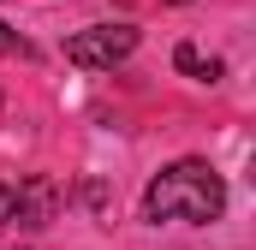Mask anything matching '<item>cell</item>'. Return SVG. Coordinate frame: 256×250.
<instances>
[{
	"label": "cell",
	"mask_w": 256,
	"mask_h": 250,
	"mask_svg": "<svg viewBox=\"0 0 256 250\" xmlns=\"http://www.w3.org/2000/svg\"><path fill=\"white\" fill-rule=\"evenodd\" d=\"M143 214L149 220H191V226H208L226 214V179L208 167V161H173L161 167L149 190H143Z\"/></svg>",
	"instance_id": "1"
},
{
	"label": "cell",
	"mask_w": 256,
	"mask_h": 250,
	"mask_svg": "<svg viewBox=\"0 0 256 250\" xmlns=\"http://www.w3.org/2000/svg\"><path fill=\"white\" fill-rule=\"evenodd\" d=\"M137 54V30L131 24H90V30H78L72 42H66V60L84 66V72H108V66H120Z\"/></svg>",
	"instance_id": "2"
},
{
	"label": "cell",
	"mask_w": 256,
	"mask_h": 250,
	"mask_svg": "<svg viewBox=\"0 0 256 250\" xmlns=\"http://www.w3.org/2000/svg\"><path fill=\"white\" fill-rule=\"evenodd\" d=\"M12 196H18V220H24V226H48V220H60V202H66V190L54 185L48 173L18 179V185H12Z\"/></svg>",
	"instance_id": "3"
},
{
	"label": "cell",
	"mask_w": 256,
	"mask_h": 250,
	"mask_svg": "<svg viewBox=\"0 0 256 250\" xmlns=\"http://www.w3.org/2000/svg\"><path fill=\"white\" fill-rule=\"evenodd\" d=\"M173 66H179L185 78H196V84H220V72H226L214 54H202L196 42H179V48H173Z\"/></svg>",
	"instance_id": "4"
},
{
	"label": "cell",
	"mask_w": 256,
	"mask_h": 250,
	"mask_svg": "<svg viewBox=\"0 0 256 250\" xmlns=\"http://www.w3.org/2000/svg\"><path fill=\"white\" fill-rule=\"evenodd\" d=\"M84 202H90L96 214H108V208H114V196H108V185H102V179H90V185H84Z\"/></svg>",
	"instance_id": "5"
},
{
	"label": "cell",
	"mask_w": 256,
	"mask_h": 250,
	"mask_svg": "<svg viewBox=\"0 0 256 250\" xmlns=\"http://www.w3.org/2000/svg\"><path fill=\"white\" fill-rule=\"evenodd\" d=\"M18 220V196H12V185H0V226H12Z\"/></svg>",
	"instance_id": "6"
},
{
	"label": "cell",
	"mask_w": 256,
	"mask_h": 250,
	"mask_svg": "<svg viewBox=\"0 0 256 250\" xmlns=\"http://www.w3.org/2000/svg\"><path fill=\"white\" fill-rule=\"evenodd\" d=\"M18 48H24V42H18V36H12V24L0 18V54H18Z\"/></svg>",
	"instance_id": "7"
}]
</instances>
